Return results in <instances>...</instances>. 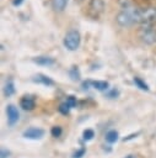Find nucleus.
<instances>
[{
	"label": "nucleus",
	"mask_w": 156,
	"mask_h": 158,
	"mask_svg": "<svg viewBox=\"0 0 156 158\" xmlns=\"http://www.w3.org/2000/svg\"><path fill=\"white\" fill-rule=\"evenodd\" d=\"M135 9L136 7H127L124 10H122L120 12H118V15L115 16V21L119 26L127 27L130 26L133 23H136L135 21Z\"/></svg>",
	"instance_id": "1"
},
{
	"label": "nucleus",
	"mask_w": 156,
	"mask_h": 158,
	"mask_svg": "<svg viewBox=\"0 0 156 158\" xmlns=\"http://www.w3.org/2000/svg\"><path fill=\"white\" fill-rule=\"evenodd\" d=\"M64 46L66 47V49L69 51H76L80 47L81 43V35L77 30H70L66 32V35L64 36L63 40Z\"/></svg>",
	"instance_id": "2"
},
{
	"label": "nucleus",
	"mask_w": 156,
	"mask_h": 158,
	"mask_svg": "<svg viewBox=\"0 0 156 158\" xmlns=\"http://www.w3.org/2000/svg\"><path fill=\"white\" fill-rule=\"evenodd\" d=\"M139 36H140L141 41L146 44L156 43V28H152V27L141 28L140 32H139Z\"/></svg>",
	"instance_id": "3"
},
{
	"label": "nucleus",
	"mask_w": 156,
	"mask_h": 158,
	"mask_svg": "<svg viewBox=\"0 0 156 158\" xmlns=\"http://www.w3.org/2000/svg\"><path fill=\"white\" fill-rule=\"evenodd\" d=\"M156 19V7L140 9V23H149Z\"/></svg>",
	"instance_id": "4"
},
{
	"label": "nucleus",
	"mask_w": 156,
	"mask_h": 158,
	"mask_svg": "<svg viewBox=\"0 0 156 158\" xmlns=\"http://www.w3.org/2000/svg\"><path fill=\"white\" fill-rule=\"evenodd\" d=\"M104 9V2L103 0H90L88 2V14L93 17H98L99 14Z\"/></svg>",
	"instance_id": "5"
},
{
	"label": "nucleus",
	"mask_w": 156,
	"mask_h": 158,
	"mask_svg": "<svg viewBox=\"0 0 156 158\" xmlns=\"http://www.w3.org/2000/svg\"><path fill=\"white\" fill-rule=\"evenodd\" d=\"M6 115H7V123L9 126H14L15 123H17L18 118H20V112L17 110V107L12 104L6 106Z\"/></svg>",
	"instance_id": "6"
},
{
	"label": "nucleus",
	"mask_w": 156,
	"mask_h": 158,
	"mask_svg": "<svg viewBox=\"0 0 156 158\" xmlns=\"http://www.w3.org/2000/svg\"><path fill=\"white\" fill-rule=\"evenodd\" d=\"M44 136V130L38 127H29L23 132V137L28 139H41Z\"/></svg>",
	"instance_id": "7"
},
{
	"label": "nucleus",
	"mask_w": 156,
	"mask_h": 158,
	"mask_svg": "<svg viewBox=\"0 0 156 158\" xmlns=\"http://www.w3.org/2000/svg\"><path fill=\"white\" fill-rule=\"evenodd\" d=\"M20 106L26 110V111H31L36 107V100L33 96H29V95H25L23 98H21L20 100Z\"/></svg>",
	"instance_id": "8"
},
{
	"label": "nucleus",
	"mask_w": 156,
	"mask_h": 158,
	"mask_svg": "<svg viewBox=\"0 0 156 158\" xmlns=\"http://www.w3.org/2000/svg\"><path fill=\"white\" fill-rule=\"evenodd\" d=\"M36 64L38 65H43V67H50L55 63V59L54 58H50V57H45V56H41V57H36L32 59Z\"/></svg>",
	"instance_id": "9"
},
{
	"label": "nucleus",
	"mask_w": 156,
	"mask_h": 158,
	"mask_svg": "<svg viewBox=\"0 0 156 158\" xmlns=\"http://www.w3.org/2000/svg\"><path fill=\"white\" fill-rule=\"evenodd\" d=\"M33 81L39 83V84H43V85H45V86H52V85H54V81H53L49 77H47V75H44V74H37V75L33 78Z\"/></svg>",
	"instance_id": "10"
},
{
	"label": "nucleus",
	"mask_w": 156,
	"mask_h": 158,
	"mask_svg": "<svg viewBox=\"0 0 156 158\" xmlns=\"http://www.w3.org/2000/svg\"><path fill=\"white\" fill-rule=\"evenodd\" d=\"M91 86L99 91H106L109 89V83L106 80H91Z\"/></svg>",
	"instance_id": "11"
},
{
	"label": "nucleus",
	"mask_w": 156,
	"mask_h": 158,
	"mask_svg": "<svg viewBox=\"0 0 156 158\" xmlns=\"http://www.w3.org/2000/svg\"><path fill=\"white\" fill-rule=\"evenodd\" d=\"M68 2H69V0H52V6L55 11L60 12L66 7Z\"/></svg>",
	"instance_id": "12"
},
{
	"label": "nucleus",
	"mask_w": 156,
	"mask_h": 158,
	"mask_svg": "<svg viewBox=\"0 0 156 158\" xmlns=\"http://www.w3.org/2000/svg\"><path fill=\"white\" fill-rule=\"evenodd\" d=\"M4 94H5L6 96H11V95L15 94V84H14L12 80L6 81L5 88H4Z\"/></svg>",
	"instance_id": "13"
},
{
	"label": "nucleus",
	"mask_w": 156,
	"mask_h": 158,
	"mask_svg": "<svg viewBox=\"0 0 156 158\" xmlns=\"http://www.w3.org/2000/svg\"><path fill=\"white\" fill-rule=\"evenodd\" d=\"M106 141L108 143H114L118 141V132L115 130H109L107 133H106Z\"/></svg>",
	"instance_id": "14"
},
{
	"label": "nucleus",
	"mask_w": 156,
	"mask_h": 158,
	"mask_svg": "<svg viewBox=\"0 0 156 158\" xmlns=\"http://www.w3.org/2000/svg\"><path fill=\"white\" fill-rule=\"evenodd\" d=\"M134 84H135L139 89H141V90H144V91H149V85H147L142 79L135 77V78H134Z\"/></svg>",
	"instance_id": "15"
},
{
	"label": "nucleus",
	"mask_w": 156,
	"mask_h": 158,
	"mask_svg": "<svg viewBox=\"0 0 156 158\" xmlns=\"http://www.w3.org/2000/svg\"><path fill=\"white\" fill-rule=\"evenodd\" d=\"M68 74H69V77H70L72 80H79V79H80V70H79L77 67H71V68L69 69Z\"/></svg>",
	"instance_id": "16"
},
{
	"label": "nucleus",
	"mask_w": 156,
	"mask_h": 158,
	"mask_svg": "<svg viewBox=\"0 0 156 158\" xmlns=\"http://www.w3.org/2000/svg\"><path fill=\"white\" fill-rule=\"evenodd\" d=\"M70 109H71V107L68 105L66 101H64V102H61V104L59 105V112L63 114V115H68V114L70 112Z\"/></svg>",
	"instance_id": "17"
},
{
	"label": "nucleus",
	"mask_w": 156,
	"mask_h": 158,
	"mask_svg": "<svg viewBox=\"0 0 156 158\" xmlns=\"http://www.w3.org/2000/svg\"><path fill=\"white\" fill-rule=\"evenodd\" d=\"M93 136H95V132H93V130H90V128H88V130H85L84 133H82V137H84L85 141H90V139H92Z\"/></svg>",
	"instance_id": "18"
},
{
	"label": "nucleus",
	"mask_w": 156,
	"mask_h": 158,
	"mask_svg": "<svg viewBox=\"0 0 156 158\" xmlns=\"http://www.w3.org/2000/svg\"><path fill=\"white\" fill-rule=\"evenodd\" d=\"M61 132H63V130H61L60 126H54V127H52V130H50V133H52L53 137H59V136L61 135Z\"/></svg>",
	"instance_id": "19"
},
{
	"label": "nucleus",
	"mask_w": 156,
	"mask_h": 158,
	"mask_svg": "<svg viewBox=\"0 0 156 158\" xmlns=\"http://www.w3.org/2000/svg\"><path fill=\"white\" fill-rule=\"evenodd\" d=\"M65 101L68 102V105H69L71 109H72V107L76 105V98H75V96H68Z\"/></svg>",
	"instance_id": "20"
},
{
	"label": "nucleus",
	"mask_w": 156,
	"mask_h": 158,
	"mask_svg": "<svg viewBox=\"0 0 156 158\" xmlns=\"http://www.w3.org/2000/svg\"><path fill=\"white\" fill-rule=\"evenodd\" d=\"M9 156H10V151H7L6 148H1L0 157H1V158H9Z\"/></svg>",
	"instance_id": "21"
},
{
	"label": "nucleus",
	"mask_w": 156,
	"mask_h": 158,
	"mask_svg": "<svg viewBox=\"0 0 156 158\" xmlns=\"http://www.w3.org/2000/svg\"><path fill=\"white\" fill-rule=\"evenodd\" d=\"M118 94H119V93H118V90L113 89L111 93H108V94H107V96H108V98H111V99H114V98H117V96H118Z\"/></svg>",
	"instance_id": "22"
},
{
	"label": "nucleus",
	"mask_w": 156,
	"mask_h": 158,
	"mask_svg": "<svg viewBox=\"0 0 156 158\" xmlns=\"http://www.w3.org/2000/svg\"><path fill=\"white\" fill-rule=\"evenodd\" d=\"M85 153V149H81L80 152H77V153H75L74 154V158H81V156Z\"/></svg>",
	"instance_id": "23"
},
{
	"label": "nucleus",
	"mask_w": 156,
	"mask_h": 158,
	"mask_svg": "<svg viewBox=\"0 0 156 158\" xmlns=\"http://www.w3.org/2000/svg\"><path fill=\"white\" fill-rule=\"evenodd\" d=\"M23 2V0H12V5L14 6H20Z\"/></svg>",
	"instance_id": "24"
},
{
	"label": "nucleus",
	"mask_w": 156,
	"mask_h": 158,
	"mask_svg": "<svg viewBox=\"0 0 156 158\" xmlns=\"http://www.w3.org/2000/svg\"><path fill=\"white\" fill-rule=\"evenodd\" d=\"M124 158H136L134 154H129V156H127V157H124Z\"/></svg>",
	"instance_id": "25"
}]
</instances>
